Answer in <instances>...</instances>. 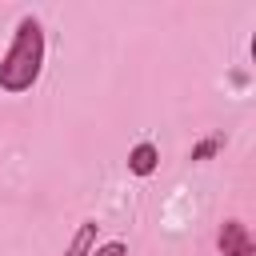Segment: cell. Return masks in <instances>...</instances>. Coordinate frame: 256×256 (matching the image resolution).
I'll list each match as a JSON object with an SVG mask.
<instances>
[{"instance_id": "6da1fadb", "label": "cell", "mask_w": 256, "mask_h": 256, "mask_svg": "<svg viewBox=\"0 0 256 256\" xmlns=\"http://www.w3.org/2000/svg\"><path fill=\"white\" fill-rule=\"evenodd\" d=\"M44 72V28L36 16H20L8 52L0 56V88L8 96L28 92Z\"/></svg>"}, {"instance_id": "7a4b0ae2", "label": "cell", "mask_w": 256, "mask_h": 256, "mask_svg": "<svg viewBox=\"0 0 256 256\" xmlns=\"http://www.w3.org/2000/svg\"><path fill=\"white\" fill-rule=\"evenodd\" d=\"M216 244H220L224 256H256V240H252L244 220H224L220 232H216Z\"/></svg>"}, {"instance_id": "3957f363", "label": "cell", "mask_w": 256, "mask_h": 256, "mask_svg": "<svg viewBox=\"0 0 256 256\" xmlns=\"http://www.w3.org/2000/svg\"><path fill=\"white\" fill-rule=\"evenodd\" d=\"M156 164H160V148H156L152 140H140V144L128 152V172H132V176H152Z\"/></svg>"}, {"instance_id": "277c9868", "label": "cell", "mask_w": 256, "mask_h": 256, "mask_svg": "<svg viewBox=\"0 0 256 256\" xmlns=\"http://www.w3.org/2000/svg\"><path fill=\"white\" fill-rule=\"evenodd\" d=\"M96 220H84L80 228H76V236H72V244L64 248V256H88L92 248H96Z\"/></svg>"}, {"instance_id": "5b68a950", "label": "cell", "mask_w": 256, "mask_h": 256, "mask_svg": "<svg viewBox=\"0 0 256 256\" xmlns=\"http://www.w3.org/2000/svg\"><path fill=\"white\" fill-rule=\"evenodd\" d=\"M220 148H224V136H204V140L188 152V160H208V156H216Z\"/></svg>"}, {"instance_id": "8992f818", "label": "cell", "mask_w": 256, "mask_h": 256, "mask_svg": "<svg viewBox=\"0 0 256 256\" xmlns=\"http://www.w3.org/2000/svg\"><path fill=\"white\" fill-rule=\"evenodd\" d=\"M88 256H128V244H124V240H108V244L92 248Z\"/></svg>"}]
</instances>
